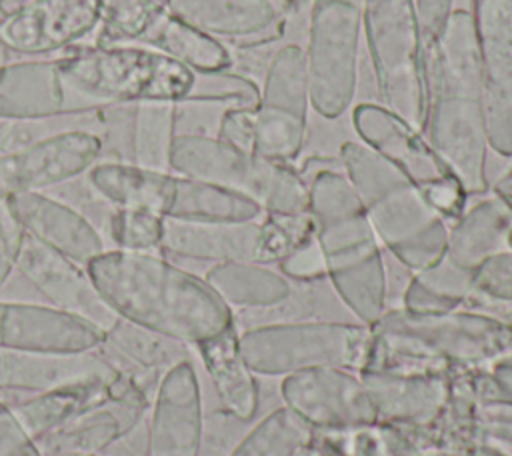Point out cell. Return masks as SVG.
Instances as JSON below:
<instances>
[{
	"instance_id": "1",
	"label": "cell",
	"mask_w": 512,
	"mask_h": 456,
	"mask_svg": "<svg viewBox=\"0 0 512 456\" xmlns=\"http://www.w3.org/2000/svg\"><path fill=\"white\" fill-rule=\"evenodd\" d=\"M86 272L118 318L188 346L234 324V312L206 280L150 252L104 250Z\"/></svg>"
},
{
	"instance_id": "2",
	"label": "cell",
	"mask_w": 512,
	"mask_h": 456,
	"mask_svg": "<svg viewBox=\"0 0 512 456\" xmlns=\"http://www.w3.org/2000/svg\"><path fill=\"white\" fill-rule=\"evenodd\" d=\"M56 62L66 86L96 108L174 102L192 86V74L182 62L134 44L82 48Z\"/></svg>"
},
{
	"instance_id": "3",
	"label": "cell",
	"mask_w": 512,
	"mask_h": 456,
	"mask_svg": "<svg viewBox=\"0 0 512 456\" xmlns=\"http://www.w3.org/2000/svg\"><path fill=\"white\" fill-rule=\"evenodd\" d=\"M240 352L260 378H284L294 372L340 366L364 370L372 328L360 322H292L238 330Z\"/></svg>"
},
{
	"instance_id": "4",
	"label": "cell",
	"mask_w": 512,
	"mask_h": 456,
	"mask_svg": "<svg viewBox=\"0 0 512 456\" xmlns=\"http://www.w3.org/2000/svg\"><path fill=\"white\" fill-rule=\"evenodd\" d=\"M372 328L404 334L456 370L488 366L512 344L510 326L462 306L442 314H410L394 308L386 310Z\"/></svg>"
},
{
	"instance_id": "5",
	"label": "cell",
	"mask_w": 512,
	"mask_h": 456,
	"mask_svg": "<svg viewBox=\"0 0 512 456\" xmlns=\"http://www.w3.org/2000/svg\"><path fill=\"white\" fill-rule=\"evenodd\" d=\"M280 402L314 432L348 430L376 424V410L360 372L324 366L288 374L278 384Z\"/></svg>"
},
{
	"instance_id": "6",
	"label": "cell",
	"mask_w": 512,
	"mask_h": 456,
	"mask_svg": "<svg viewBox=\"0 0 512 456\" xmlns=\"http://www.w3.org/2000/svg\"><path fill=\"white\" fill-rule=\"evenodd\" d=\"M102 148L104 142L96 132L68 130L0 154V200L42 192L86 174L98 162Z\"/></svg>"
},
{
	"instance_id": "7",
	"label": "cell",
	"mask_w": 512,
	"mask_h": 456,
	"mask_svg": "<svg viewBox=\"0 0 512 456\" xmlns=\"http://www.w3.org/2000/svg\"><path fill=\"white\" fill-rule=\"evenodd\" d=\"M102 0H28L0 16V46L18 54L62 50L102 22Z\"/></svg>"
},
{
	"instance_id": "8",
	"label": "cell",
	"mask_w": 512,
	"mask_h": 456,
	"mask_svg": "<svg viewBox=\"0 0 512 456\" xmlns=\"http://www.w3.org/2000/svg\"><path fill=\"white\" fill-rule=\"evenodd\" d=\"M16 270L58 310L78 316L100 330L116 322L114 310L96 290L86 266L24 234Z\"/></svg>"
},
{
	"instance_id": "9",
	"label": "cell",
	"mask_w": 512,
	"mask_h": 456,
	"mask_svg": "<svg viewBox=\"0 0 512 456\" xmlns=\"http://www.w3.org/2000/svg\"><path fill=\"white\" fill-rule=\"evenodd\" d=\"M202 430V390L188 358L168 368L158 380L150 408L148 456H198Z\"/></svg>"
},
{
	"instance_id": "10",
	"label": "cell",
	"mask_w": 512,
	"mask_h": 456,
	"mask_svg": "<svg viewBox=\"0 0 512 456\" xmlns=\"http://www.w3.org/2000/svg\"><path fill=\"white\" fill-rule=\"evenodd\" d=\"M106 332L54 306L0 302V348L42 354H84L104 344Z\"/></svg>"
},
{
	"instance_id": "11",
	"label": "cell",
	"mask_w": 512,
	"mask_h": 456,
	"mask_svg": "<svg viewBox=\"0 0 512 456\" xmlns=\"http://www.w3.org/2000/svg\"><path fill=\"white\" fill-rule=\"evenodd\" d=\"M96 110L102 108L66 86L56 60L0 64V120H50Z\"/></svg>"
},
{
	"instance_id": "12",
	"label": "cell",
	"mask_w": 512,
	"mask_h": 456,
	"mask_svg": "<svg viewBox=\"0 0 512 456\" xmlns=\"http://www.w3.org/2000/svg\"><path fill=\"white\" fill-rule=\"evenodd\" d=\"M8 204L26 234L82 266L106 250L98 228L80 210L50 194L26 192L8 198Z\"/></svg>"
},
{
	"instance_id": "13",
	"label": "cell",
	"mask_w": 512,
	"mask_h": 456,
	"mask_svg": "<svg viewBox=\"0 0 512 456\" xmlns=\"http://www.w3.org/2000/svg\"><path fill=\"white\" fill-rule=\"evenodd\" d=\"M148 400L108 398L86 408L54 432L38 438L44 456H90L106 450L112 442L138 426Z\"/></svg>"
},
{
	"instance_id": "14",
	"label": "cell",
	"mask_w": 512,
	"mask_h": 456,
	"mask_svg": "<svg viewBox=\"0 0 512 456\" xmlns=\"http://www.w3.org/2000/svg\"><path fill=\"white\" fill-rule=\"evenodd\" d=\"M116 366L92 352L42 354L0 348V390L44 392L54 386L88 378L114 380Z\"/></svg>"
},
{
	"instance_id": "15",
	"label": "cell",
	"mask_w": 512,
	"mask_h": 456,
	"mask_svg": "<svg viewBox=\"0 0 512 456\" xmlns=\"http://www.w3.org/2000/svg\"><path fill=\"white\" fill-rule=\"evenodd\" d=\"M194 348L208 372L220 408L242 420L258 418L262 406V378L250 370L240 352L236 324L198 342Z\"/></svg>"
},
{
	"instance_id": "16",
	"label": "cell",
	"mask_w": 512,
	"mask_h": 456,
	"mask_svg": "<svg viewBox=\"0 0 512 456\" xmlns=\"http://www.w3.org/2000/svg\"><path fill=\"white\" fill-rule=\"evenodd\" d=\"M160 248L194 260L256 262L260 230L252 222H186L164 218Z\"/></svg>"
},
{
	"instance_id": "17",
	"label": "cell",
	"mask_w": 512,
	"mask_h": 456,
	"mask_svg": "<svg viewBox=\"0 0 512 456\" xmlns=\"http://www.w3.org/2000/svg\"><path fill=\"white\" fill-rule=\"evenodd\" d=\"M366 392L384 424H430L444 406L448 376H404L386 372H360Z\"/></svg>"
},
{
	"instance_id": "18",
	"label": "cell",
	"mask_w": 512,
	"mask_h": 456,
	"mask_svg": "<svg viewBox=\"0 0 512 456\" xmlns=\"http://www.w3.org/2000/svg\"><path fill=\"white\" fill-rule=\"evenodd\" d=\"M92 190L112 208H140L160 216L166 212L172 176L128 162H96L86 170Z\"/></svg>"
},
{
	"instance_id": "19",
	"label": "cell",
	"mask_w": 512,
	"mask_h": 456,
	"mask_svg": "<svg viewBox=\"0 0 512 456\" xmlns=\"http://www.w3.org/2000/svg\"><path fill=\"white\" fill-rule=\"evenodd\" d=\"M110 384L112 380L88 378L54 386L50 390L36 392L32 398L16 404L12 410L28 434L38 440L70 422L86 408L112 398Z\"/></svg>"
},
{
	"instance_id": "20",
	"label": "cell",
	"mask_w": 512,
	"mask_h": 456,
	"mask_svg": "<svg viewBox=\"0 0 512 456\" xmlns=\"http://www.w3.org/2000/svg\"><path fill=\"white\" fill-rule=\"evenodd\" d=\"M258 204L230 188L202 180L172 176L164 218L186 222H250Z\"/></svg>"
},
{
	"instance_id": "21",
	"label": "cell",
	"mask_w": 512,
	"mask_h": 456,
	"mask_svg": "<svg viewBox=\"0 0 512 456\" xmlns=\"http://www.w3.org/2000/svg\"><path fill=\"white\" fill-rule=\"evenodd\" d=\"M206 282L232 310L266 308L290 292V284L256 262H226L208 270Z\"/></svg>"
},
{
	"instance_id": "22",
	"label": "cell",
	"mask_w": 512,
	"mask_h": 456,
	"mask_svg": "<svg viewBox=\"0 0 512 456\" xmlns=\"http://www.w3.org/2000/svg\"><path fill=\"white\" fill-rule=\"evenodd\" d=\"M104 344L112 346L116 354L134 364L138 370L150 374H164L174 364L190 358L188 344L132 324L124 318H116V322L106 330Z\"/></svg>"
},
{
	"instance_id": "23",
	"label": "cell",
	"mask_w": 512,
	"mask_h": 456,
	"mask_svg": "<svg viewBox=\"0 0 512 456\" xmlns=\"http://www.w3.org/2000/svg\"><path fill=\"white\" fill-rule=\"evenodd\" d=\"M314 438V430L288 406L260 414L228 456H294Z\"/></svg>"
},
{
	"instance_id": "24",
	"label": "cell",
	"mask_w": 512,
	"mask_h": 456,
	"mask_svg": "<svg viewBox=\"0 0 512 456\" xmlns=\"http://www.w3.org/2000/svg\"><path fill=\"white\" fill-rule=\"evenodd\" d=\"M174 104L168 100L132 106V164L168 172L174 142Z\"/></svg>"
},
{
	"instance_id": "25",
	"label": "cell",
	"mask_w": 512,
	"mask_h": 456,
	"mask_svg": "<svg viewBox=\"0 0 512 456\" xmlns=\"http://www.w3.org/2000/svg\"><path fill=\"white\" fill-rule=\"evenodd\" d=\"M364 370L404 376H450L456 368L404 334L372 328V346Z\"/></svg>"
},
{
	"instance_id": "26",
	"label": "cell",
	"mask_w": 512,
	"mask_h": 456,
	"mask_svg": "<svg viewBox=\"0 0 512 456\" xmlns=\"http://www.w3.org/2000/svg\"><path fill=\"white\" fill-rule=\"evenodd\" d=\"M332 286L350 314L364 326H374L386 312V280L378 256L330 272Z\"/></svg>"
},
{
	"instance_id": "27",
	"label": "cell",
	"mask_w": 512,
	"mask_h": 456,
	"mask_svg": "<svg viewBox=\"0 0 512 456\" xmlns=\"http://www.w3.org/2000/svg\"><path fill=\"white\" fill-rule=\"evenodd\" d=\"M506 216L498 204L478 206L454 230L448 242V258L458 266L474 270L486 258L498 254V242L504 236Z\"/></svg>"
},
{
	"instance_id": "28",
	"label": "cell",
	"mask_w": 512,
	"mask_h": 456,
	"mask_svg": "<svg viewBox=\"0 0 512 456\" xmlns=\"http://www.w3.org/2000/svg\"><path fill=\"white\" fill-rule=\"evenodd\" d=\"M104 14L94 46H118L142 40L164 16L170 0H102Z\"/></svg>"
},
{
	"instance_id": "29",
	"label": "cell",
	"mask_w": 512,
	"mask_h": 456,
	"mask_svg": "<svg viewBox=\"0 0 512 456\" xmlns=\"http://www.w3.org/2000/svg\"><path fill=\"white\" fill-rule=\"evenodd\" d=\"M164 216L140 208H112L106 232L118 250L148 252L162 242Z\"/></svg>"
},
{
	"instance_id": "30",
	"label": "cell",
	"mask_w": 512,
	"mask_h": 456,
	"mask_svg": "<svg viewBox=\"0 0 512 456\" xmlns=\"http://www.w3.org/2000/svg\"><path fill=\"white\" fill-rule=\"evenodd\" d=\"M310 204L314 210V218L322 224V228L346 218L360 216L362 208V200L356 190H352L348 182L336 176H322L320 180H316Z\"/></svg>"
},
{
	"instance_id": "31",
	"label": "cell",
	"mask_w": 512,
	"mask_h": 456,
	"mask_svg": "<svg viewBox=\"0 0 512 456\" xmlns=\"http://www.w3.org/2000/svg\"><path fill=\"white\" fill-rule=\"evenodd\" d=\"M472 292L512 304V252L494 254L474 268Z\"/></svg>"
},
{
	"instance_id": "32",
	"label": "cell",
	"mask_w": 512,
	"mask_h": 456,
	"mask_svg": "<svg viewBox=\"0 0 512 456\" xmlns=\"http://www.w3.org/2000/svg\"><path fill=\"white\" fill-rule=\"evenodd\" d=\"M314 434L326 438L348 456H390L384 432L378 422L368 426L348 428V430L314 432Z\"/></svg>"
},
{
	"instance_id": "33",
	"label": "cell",
	"mask_w": 512,
	"mask_h": 456,
	"mask_svg": "<svg viewBox=\"0 0 512 456\" xmlns=\"http://www.w3.org/2000/svg\"><path fill=\"white\" fill-rule=\"evenodd\" d=\"M0 456H44L14 410L0 402Z\"/></svg>"
},
{
	"instance_id": "34",
	"label": "cell",
	"mask_w": 512,
	"mask_h": 456,
	"mask_svg": "<svg viewBox=\"0 0 512 456\" xmlns=\"http://www.w3.org/2000/svg\"><path fill=\"white\" fill-rule=\"evenodd\" d=\"M24 234L26 232L14 216L8 200H0V288L16 268Z\"/></svg>"
},
{
	"instance_id": "35",
	"label": "cell",
	"mask_w": 512,
	"mask_h": 456,
	"mask_svg": "<svg viewBox=\"0 0 512 456\" xmlns=\"http://www.w3.org/2000/svg\"><path fill=\"white\" fill-rule=\"evenodd\" d=\"M462 300L438 294L436 290L424 286L418 278L410 282L402 296L400 308L410 314H442L460 308Z\"/></svg>"
},
{
	"instance_id": "36",
	"label": "cell",
	"mask_w": 512,
	"mask_h": 456,
	"mask_svg": "<svg viewBox=\"0 0 512 456\" xmlns=\"http://www.w3.org/2000/svg\"><path fill=\"white\" fill-rule=\"evenodd\" d=\"M488 370L492 372V376L504 390L508 402H512V352H506L500 358H496L494 362H490Z\"/></svg>"
},
{
	"instance_id": "37",
	"label": "cell",
	"mask_w": 512,
	"mask_h": 456,
	"mask_svg": "<svg viewBox=\"0 0 512 456\" xmlns=\"http://www.w3.org/2000/svg\"><path fill=\"white\" fill-rule=\"evenodd\" d=\"M314 444H316L320 456H348L346 452H342L340 448H336L332 442H328L326 438H322L318 434H314Z\"/></svg>"
},
{
	"instance_id": "38",
	"label": "cell",
	"mask_w": 512,
	"mask_h": 456,
	"mask_svg": "<svg viewBox=\"0 0 512 456\" xmlns=\"http://www.w3.org/2000/svg\"><path fill=\"white\" fill-rule=\"evenodd\" d=\"M420 456H476V452L470 450H454V448H434L426 450Z\"/></svg>"
},
{
	"instance_id": "39",
	"label": "cell",
	"mask_w": 512,
	"mask_h": 456,
	"mask_svg": "<svg viewBox=\"0 0 512 456\" xmlns=\"http://www.w3.org/2000/svg\"><path fill=\"white\" fill-rule=\"evenodd\" d=\"M294 456H320V452H318V448H316V444H314V438H312L308 444H304L302 448H298V450L294 452Z\"/></svg>"
},
{
	"instance_id": "40",
	"label": "cell",
	"mask_w": 512,
	"mask_h": 456,
	"mask_svg": "<svg viewBox=\"0 0 512 456\" xmlns=\"http://www.w3.org/2000/svg\"><path fill=\"white\" fill-rule=\"evenodd\" d=\"M24 2H28V0H0V14L8 12V10H12V8H16V6L24 4Z\"/></svg>"
},
{
	"instance_id": "41",
	"label": "cell",
	"mask_w": 512,
	"mask_h": 456,
	"mask_svg": "<svg viewBox=\"0 0 512 456\" xmlns=\"http://www.w3.org/2000/svg\"><path fill=\"white\" fill-rule=\"evenodd\" d=\"M390 456H420V454H410V452H402V454H390Z\"/></svg>"
}]
</instances>
